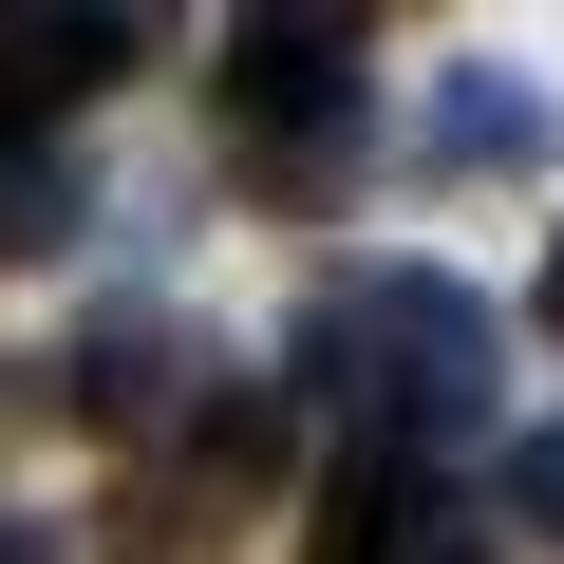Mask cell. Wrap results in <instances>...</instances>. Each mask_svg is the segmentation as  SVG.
Returning a JSON list of instances; mask_svg holds the SVG:
<instances>
[{
	"mask_svg": "<svg viewBox=\"0 0 564 564\" xmlns=\"http://www.w3.org/2000/svg\"><path fill=\"white\" fill-rule=\"evenodd\" d=\"M358 57H377L358 20H245V39H226V132L321 170V151L358 132Z\"/></svg>",
	"mask_w": 564,
	"mask_h": 564,
	"instance_id": "obj_2",
	"label": "cell"
},
{
	"mask_svg": "<svg viewBox=\"0 0 564 564\" xmlns=\"http://www.w3.org/2000/svg\"><path fill=\"white\" fill-rule=\"evenodd\" d=\"M132 57H151V20H113V0H0V132H57Z\"/></svg>",
	"mask_w": 564,
	"mask_h": 564,
	"instance_id": "obj_4",
	"label": "cell"
},
{
	"mask_svg": "<svg viewBox=\"0 0 564 564\" xmlns=\"http://www.w3.org/2000/svg\"><path fill=\"white\" fill-rule=\"evenodd\" d=\"M302 564H489V545H470V508H452L433 470H395V452H358V470L321 489V527H302Z\"/></svg>",
	"mask_w": 564,
	"mask_h": 564,
	"instance_id": "obj_5",
	"label": "cell"
},
{
	"mask_svg": "<svg viewBox=\"0 0 564 564\" xmlns=\"http://www.w3.org/2000/svg\"><path fill=\"white\" fill-rule=\"evenodd\" d=\"M489 358H508V321L470 302L452 263H339L321 302H302V358H282V395H321L358 452L433 470L452 433H489Z\"/></svg>",
	"mask_w": 564,
	"mask_h": 564,
	"instance_id": "obj_1",
	"label": "cell"
},
{
	"mask_svg": "<svg viewBox=\"0 0 564 564\" xmlns=\"http://www.w3.org/2000/svg\"><path fill=\"white\" fill-rule=\"evenodd\" d=\"M170 395H188V339H170V321H132V302H113V321H95V339H76V414H95V433H132V452H151V433H170Z\"/></svg>",
	"mask_w": 564,
	"mask_h": 564,
	"instance_id": "obj_6",
	"label": "cell"
},
{
	"mask_svg": "<svg viewBox=\"0 0 564 564\" xmlns=\"http://www.w3.org/2000/svg\"><path fill=\"white\" fill-rule=\"evenodd\" d=\"M95 226V170L57 151V132H0V263H39V245H76Z\"/></svg>",
	"mask_w": 564,
	"mask_h": 564,
	"instance_id": "obj_7",
	"label": "cell"
},
{
	"mask_svg": "<svg viewBox=\"0 0 564 564\" xmlns=\"http://www.w3.org/2000/svg\"><path fill=\"white\" fill-rule=\"evenodd\" d=\"M508 508H527V527L564 545V433H527V452H508Z\"/></svg>",
	"mask_w": 564,
	"mask_h": 564,
	"instance_id": "obj_8",
	"label": "cell"
},
{
	"mask_svg": "<svg viewBox=\"0 0 564 564\" xmlns=\"http://www.w3.org/2000/svg\"><path fill=\"white\" fill-rule=\"evenodd\" d=\"M527 170H545V76L452 57V76L414 95V188H527Z\"/></svg>",
	"mask_w": 564,
	"mask_h": 564,
	"instance_id": "obj_3",
	"label": "cell"
},
{
	"mask_svg": "<svg viewBox=\"0 0 564 564\" xmlns=\"http://www.w3.org/2000/svg\"><path fill=\"white\" fill-rule=\"evenodd\" d=\"M545 321H564V245H545Z\"/></svg>",
	"mask_w": 564,
	"mask_h": 564,
	"instance_id": "obj_10",
	"label": "cell"
},
{
	"mask_svg": "<svg viewBox=\"0 0 564 564\" xmlns=\"http://www.w3.org/2000/svg\"><path fill=\"white\" fill-rule=\"evenodd\" d=\"M0 564H57V527H0Z\"/></svg>",
	"mask_w": 564,
	"mask_h": 564,
	"instance_id": "obj_9",
	"label": "cell"
}]
</instances>
